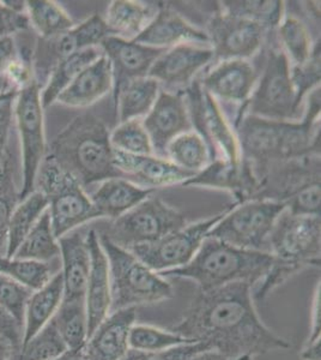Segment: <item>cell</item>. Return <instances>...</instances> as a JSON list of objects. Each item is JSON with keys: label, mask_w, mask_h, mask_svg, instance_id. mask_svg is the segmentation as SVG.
<instances>
[{"label": "cell", "mask_w": 321, "mask_h": 360, "mask_svg": "<svg viewBox=\"0 0 321 360\" xmlns=\"http://www.w3.org/2000/svg\"><path fill=\"white\" fill-rule=\"evenodd\" d=\"M171 330L203 344L228 360L263 356L291 348L288 340L265 326L254 307L252 286L234 283L200 292Z\"/></svg>", "instance_id": "cell-1"}, {"label": "cell", "mask_w": 321, "mask_h": 360, "mask_svg": "<svg viewBox=\"0 0 321 360\" xmlns=\"http://www.w3.org/2000/svg\"><path fill=\"white\" fill-rule=\"evenodd\" d=\"M320 86L307 94L301 122L244 115L236 122L241 159L254 168L259 181L271 165L320 153Z\"/></svg>", "instance_id": "cell-2"}, {"label": "cell", "mask_w": 321, "mask_h": 360, "mask_svg": "<svg viewBox=\"0 0 321 360\" xmlns=\"http://www.w3.org/2000/svg\"><path fill=\"white\" fill-rule=\"evenodd\" d=\"M48 155L83 188L110 178H124L114 164L110 130L93 113L76 117L54 139Z\"/></svg>", "instance_id": "cell-3"}, {"label": "cell", "mask_w": 321, "mask_h": 360, "mask_svg": "<svg viewBox=\"0 0 321 360\" xmlns=\"http://www.w3.org/2000/svg\"><path fill=\"white\" fill-rule=\"evenodd\" d=\"M273 262L275 257L270 252L240 249L208 237L188 266L159 275L192 280L200 292L234 283H248L253 287L264 278Z\"/></svg>", "instance_id": "cell-4"}, {"label": "cell", "mask_w": 321, "mask_h": 360, "mask_svg": "<svg viewBox=\"0 0 321 360\" xmlns=\"http://www.w3.org/2000/svg\"><path fill=\"white\" fill-rule=\"evenodd\" d=\"M98 239L110 266V312L161 303L174 297L167 278L145 266L130 250L110 242L103 233L98 234Z\"/></svg>", "instance_id": "cell-5"}, {"label": "cell", "mask_w": 321, "mask_h": 360, "mask_svg": "<svg viewBox=\"0 0 321 360\" xmlns=\"http://www.w3.org/2000/svg\"><path fill=\"white\" fill-rule=\"evenodd\" d=\"M37 181L39 191L48 200L49 217L58 240L79 226L101 217L84 188L51 156L46 155L42 161Z\"/></svg>", "instance_id": "cell-6"}, {"label": "cell", "mask_w": 321, "mask_h": 360, "mask_svg": "<svg viewBox=\"0 0 321 360\" xmlns=\"http://www.w3.org/2000/svg\"><path fill=\"white\" fill-rule=\"evenodd\" d=\"M256 115L271 120L294 122L300 119L302 107L290 77V63L284 51L271 49L261 81L256 84L251 98L241 108L236 122L244 115Z\"/></svg>", "instance_id": "cell-7"}, {"label": "cell", "mask_w": 321, "mask_h": 360, "mask_svg": "<svg viewBox=\"0 0 321 360\" xmlns=\"http://www.w3.org/2000/svg\"><path fill=\"white\" fill-rule=\"evenodd\" d=\"M186 225L185 214L159 197L150 196L115 219L103 234L114 244L130 250L134 246L157 242Z\"/></svg>", "instance_id": "cell-8"}, {"label": "cell", "mask_w": 321, "mask_h": 360, "mask_svg": "<svg viewBox=\"0 0 321 360\" xmlns=\"http://www.w3.org/2000/svg\"><path fill=\"white\" fill-rule=\"evenodd\" d=\"M283 202L252 198L232 207L210 231L215 238L240 249L268 252V238L278 217L284 212Z\"/></svg>", "instance_id": "cell-9"}, {"label": "cell", "mask_w": 321, "mask_h": 360, "mask_svg": "<svg viewBox=\"0 0 321 360\" xmlns=\"http://www.w3.org/2000/svg\"><path fill=\"white\" fill-rule=\"evenodd\" d=\"M20 132L22 160H23V186L18 200L35 191L37 173L46 156L45 119L41 103V86L35 81L18 90L13 105Z\"/></svg>", "instance_id": "cell-10"}, {"label": "cell", "mask_w": 321, "mask_h": 360, "mask_svg": "<svg viewBox=\"0 0 321 360\" xmlns=\"http://www.w3.org/2000/svg\"><path fill=\"white\" fill-rule=\"evenodd\" d=\"M268 252L277 261L301 270L320 266V217L295 215L285 209L268 238Z\"/></svg>", "instance_id": "cell-11"}, {"label": "cell", "mask_w": 321, "mask_h": 360, "mask_svg": "<svg viewBox=\"0 0 321 360\" xmlns=\"http://www.w3.org/2000/svg\"><path fill=\"white\" fill-rule=\"evenodd\" d=\"M232 208L229 207L222 213L203 221L186 225L161 238L157 242L134 246L130 251L145 266L159 274L183 268L191 262L204 240L208 238L210 231Z\"/></svg>", "instance_id": "cell-12"}, {"label": "cell", "mask_w": 321, "mask_h": 360, "mask_svg": "<svg viewBox=\"0 0 321 360\" xmlns=\"http://www.w3.org/2000/svg\"><path fill=\"white\" fill-rule=\"evenodd\" d=\"M188 112L192 127L198 130L207 143L210 159H224L232 164L241 161L240 146L235 134L229 127L216 98L195 81L188 90Z\"/></svg>", "instance_id": "cell-13"}, {"label": "cell", "mask_w": 321, "mask_h": 360, "mask_svg": "<svg viewBox=\"0 0 321 360\" xmlns=\"http://www.w3.org/2000/svg\"><path fill=\"white\" fill-rule=\"evenodd\" d=\"M113 35L98 13L86 18L81 25H74L66 33L51 39H39L33 53L34 81L42 86L58 63L81 49L98 47L107 37Z\"/></svg>", "instance_id": "cell-14"}, {"label": "cell", "mask_w": 321, "mask_h": 360, "mask_svg": "<svg viewBox=\"0 0 321 360\" xmlns=\"http://www.w3.org/2000/svg\"><path fill=\"white\" fill-rule=\"evenodd\" d=\"M265 32L266 28L259 23L218 11L209 22L207 34L214 58L246 60L261 49Z\"/></svg>", "instance_id": "cell-15"}, {"label": "cell", "mask_w": 321, "mask_h": 360, "mask_svg": "<svg viewBox=\"0 0 321 360\" xmlns=\"http://www.w3.org/2000/svg\"><path fill=\"white\" fill-rule=\"evenodd\" d=\"M142 123L150 139L154 155L167 159L168 144L193 129L186 96L180 93L159 91L154 107Z\"/></svg>", "instance_id": "cell-16"}, {"label": "cell", "mask_w": 321, "mask_h": 360, "mask_svg": "<svg viewBox=\"0 0 321 360\" xmlns=\"http://www.w3.org/2000/svg\"><path fill=\"white\" fill-rule=\"evenodd\" d=\"M100 49L112 69L114 101L126 84L137 78L147 77L152 64L166 51L115 35L107 37L100 44Z\"/></svg>", "instance_id": "cell-17"}, {"label": "cell", "mask_w": 321, "mask_h": 360, "mask_svg": "<svg viewBox=\"0 0 321 360\" xmlns=\"http://www.w3.org/2000/svg\"><path fill=\"white\" fill-rule=\"evenodd\" d=\"M136 319L137 307L110 312L88 336L81 360H122L130 349L129 336Z\"/></svg>", "instance_id": "cell-18"}, {"label": "cell", "mask_w": 321, "mask_h": 360, "mask_svg": "<svg viewBox=\"0 0 321 360\" xmlns=\"http://www.w3.org/2000/svg\"><path fill=\"white\" fill-rule=\"evenodd\" d=\"M214 59L209 46L180 44L159 56L149 70V77L168 86H188L200 70Z\"/></svg>", "instance_id": "cell-19"}, {"label": "cell", "mask_w": 321, "mask_h": 360, "mask_svg": "<svg viewBox=\"0 0 321 360\" xmlns=\"http://www.w3.org/2000/svg\"><path fill=\"white\" fill-rule=\"evenodd\" d=\"M181 185L227 190L241 203L248 201L249 197H256L261 188L252 165L242 159L239 164L224 159L212 160L207 167Z\"/></svg>", "instance_id": "cell-20"}, {"label": "cell", "mask_w": 321, "mask_h": 360, "mask_svg": "<svg viewBox=\"0 0 321 360\" xmlns=\"http://www.w3.org/2000/svg\"><path fill=\"white\" fill-rule=\"evenodd\" d=\"M114 164L125 179L151 190L183 184L195 176V173L183 171L166 158L156 155H132L114 150Z\"/></svg>", "instance_id": "cell-21"}, {"label": "cell", "mask_w": 321, "mask_h": 360, "mask_svg": "<svg viewBox=\"0 0 321 360\" xmlns=\"http://www.w3.org/2000/svg\"><path fill=\"white\" fill-rule=\"evenodd\" d=\"M86 239L90 252V273L84 297L89 336L94 332L95 328L110 315L112 293L110 266L106 254L100 244L98 232L91 229L86 234Z\"/></svg>", "instance_id": "cell-22"}, {"label": "cell", "mask_w": 321, "mask_h": 360, "mask_svg": "<svg viewBox=\"0 0 321 360\" xmlns=\"http://www.w3.org/2000/svg\"><path fill=\"white\" fill-rule=\"evenodd\" d=\"M258 75L244 59L222 60L207 74L200 86L215 98L246 105L256 88ZM242 106V107H244Z\"/></svg>", "instance_id": "cell-23"}, {"label": "cell", "mask_w": 321, "mask_h": 360, "mask_svg": "<svg viewBox=\"0 0 321 360\" xmlns=\"http://www.w3.org/2000/svg\"><path fill=\"white\" fill-rule=\"evenodd\" d=\"M133 41L155 49H168L180 44L209 45V37L207 32L192 25L180 13L163 8L142 33L134 37Z\"/></svg>", "instance_id": "cell-24"}, {"label": "cell", "mask_w": 321, "mask_h": 360, "mask_svg": "<svg viewBox=\"0 0 321 360\" xmlns=\"http://www.w3.org/2000/svg\"><path fill=\"white\" fill-rule=\"evenodd\" d=\"M63 261L61 275L64 299L67 302L84 300L90 273V252L86 238L79 233L66 234L59 240Z\"/></svg>", "instance_id": "cell-25"}, {"label": "cell", "mask_w": 321, "mask_h": 360, "mask_svg": "<svg viewBox=\"0 0 321 360\" xmlns=\"http://www.w3.org/2000/svg\"><path fill=\"white\" fill-rule=\"evenodd\" d=\"M113 90L110 64L101 56L78 75L59 96L58 103L69 107H88Z\"/></svg>", "instance_id": "cell-26"}, {"label": "cell", "mask_w": 321, "mask_h": 360, "mask_svg": "<svg viewBox=\"0 0 321 360\" xmlns=\"http://www.w3.org/2000/svg\"><path fill=\"white\" fill-rule=\"evenodd\" d=\"M156 190L144 188L125 178L103 180L90 200L101 217L118 219L147 200Z\"/></svg>", "instance_id": "cell-27"}, {"label": "cell", "mask_w": 321, "mask_h": 360, "mask_svg": "<svg viewBox=\"0 0 321 360\" xmlns=\"http://www.w3.org/2000/svg\"><path fill=\"white\" fill-rule=\"evenodd\" d=\"M64 299V283L60 271L39 291L32 293L25 307L22 345L37 335L46 324L51 322Z\"/></svg>", "instance_id": "cell-28"}, {"label": "cell", "mask_w": 321, "mask_h": 360, "mask_svg": "<svg viewBox=\"0 0 321 360\" xmlns=\"http://www.w3.org/2000/svg\"><path fill=\"white\" fill-rule=\"evenodd\" d=\"M101 56L103 53L100 47H90L78 51L58 63L49 75L45 88L41 90V103L44 110L52 106L57 101L58 96L74 82L78 75Z\"/></svg>", "instance_id": "cell-29"}, {"label": "cell", "mask_w": 321, "mask_h": 360, "mask_svg": "<svg viewBox=\"0 0 321 360\" xmlns=\"http://www.w3.org/2000/svg\"><path fill=\"white\" fill-rule=\"evenodd\" d=\"M156 15L152 6L133 0H114L107 8L105 22L115 37L133 40Z\"/></svg>", "instance_id": "cell-30"}, {"label": "cell", "mask_w": 321, "mask_h": 360, "mask_svg": "<svg viewBox=\"0 0 321 360\" xmlns=\"http://www.w3.org/2000/svg\"><path fill=\"white\" fill-rule=\"evenodd\" d=\"M159 86L155 78L147 76L124 86L114 101L119 113V124L145 117L159 98Z\"/></svg>", "instance_id": "cell-31"}, {"label": "cell", "mask_w": 321, "mask_h": 360, "mask_svg": "<svg viewBox=\"0 0 321 360\" xmlns=\"http://www.w3.org/2000/svg\"><path fill=\"white\" fill-rule=\"evenodd\" d=\"M47 209L48 200L39 190H35L15 207L8 224L6 257L15 256L17 249Z\"/></svg>", "instance_id": "cell-32"}, {"label": "cell", "mask_w": 321, "mask_h": 360, "mask_svg": "<svg viewBox=\"0 0 321 360\" xmlns=\"http://www.w3.org/2000/svg\"><path fill=\"white\" fill-rule=\"evenodd\" d=\"M60 256V246L54 236L48 209L41 215L28 236L25 238L13 257L39 262H52Z\"/></svg>", "instance_id": "cell-33"}, {"label": "cell", "mask_w": 321, "mask_h": 360, "mask_svg": "<svg viewBox=\"0 0 321 360\" xmlns=\"http://www.w3.org/2000/svg\"><path fill=\"white\" fill-rule=\"evenodd\" d=\"M52 321L67 351L83 349L88 339V317L84 300H63Z\"/></svg>", "instance_id": "cell-34"}, {"label": "cell", "mask_w": 321, "mask_h": 360, "mask_svg": "<svg viewBox=\"0 0 321 360\" xmlns=\"http://www.w3.org/2000/svg\"><path fill=\"white\" fill-rule=\"evenodd\" d=\"M27 16L41 39L58 37L74 27L69 13L52 0H28Z\"/></svg>", "instance_id": "cell-35"}, {"label": "cell", "mask_w": 321, "mask_h": 360, "mask_svg": "<svg viewBox=\"0 0 321 360\" xmlns=\"http://www.w3.org/2000/svg\"><path fill=\"white\" fill-rule=\"evenodd\" d=\"M167 159L183 171L198 173L210 162V153L202 136L190 131L178 136L168 144Z\"/></svg>", "instance_id": "cell-36"}, {"label": "cell", "mask_w": 321, "mask_h": 360, "mask_svg": "<svg viewBox=\"0 0 321 360\" xmlns=\"http://www.w3.org/2000/svg\"><path fill=\"white\" fill-rule=\"evenodd\" d=\"M221 13L256 22L266 29L276 28L284 18V1H222Z\"/></svg>", "instance_id": "cell-37"}, {"label": "cell", "mask_w": 321, "mask_h": 360, "mask_svg": "<svg viewBox=\"0 0 321 360\" xmlns=\"http://www.w3.org/2000/svg\"><path fill=\"white\" fill-rule=\"evenodd\" d=\"M191 344L195 342L178 333L147 324L134 323L131 328L129 336L130 349L142 352H162L183 345Z\"/></svg>", "instance_id": "cell-38"}, {"label": "cell", "mask_w": 321, "mask_h": 360, "mask_svg": "<svg viewBox=\"0 0 321 360\" xmlns=\"http://www.w3.org/2000/svg\"><path fill=\"white\" fill-rule=\"evenodd\" d=\"M0 273L32 292L39 291L53 278L49 263L6 256H0Z\"/></svg>", "instance_id": "cell-39"}, {"label": "cell", "mask_w": 321, "mask_h": 360, "mask_svg": "<svg viewBox=\"0 0 321 360\" xmlns=\"http://www.w3.org/2000/svg\"><path fill=\"white\" fill-rule=\"evenodd\" d=\"M278 34L284 46V53L293 65H300L308 60L313 52L314 44L307 25L294 16H284L278 25Z\"/></svg>", "instance_id": "cell-40"}, {"label": "cell", "mask_w": 321, "mask_h": 360, "mask_svg": "<svg viewBox=\"0 0 321 360\" xmlns=\"http://www.w3.org/2000/svg\"><path fill=\"white\" fill-rule=\"evenodd\" d=\"M67 351L66 345L51 319L48 324L34 335L28 342L20 346L13 360H52Z\"/></svg>", "instance_id": "cell-41"}, {"label": "cell", "mask_w": 321, "mask_h": 360, "mask_svg": "<svg viewBox=\"0 0 321 360\" xmlns=\"http://www.w3.org/2000/svg\"><path fill=\"white\" fill-rule=\"evenodd\" d=\"M110 144L118 152L132 155H154L150 139L140 119H131L119 124L110 132Z\"/></svg>", "instance_id": "cell-42"}, {"label": "cell", "mask_w": 321, "mask_h": 360, "mask_svg": "<svg viewBox=\"0 0 321 360\" xmlns=\"http://www.w3.org/2000/svg\"><path fill=\"white\" fill-rule=\"evenodd\" d=\"M290 77L296 93L297 103L302 106L306 95L320 86L321 45L320 39L314 44L313 52L307 62L290 66Z\"/></svg>", "instance_id": "cell-43"}, {"label": "cell", "mask_w": 321, "mask_h": 360, "mask_svg": "<svg viewBox=\"0 0 321 360\" xmlns=\"http://www.w3.org/2000/svg\"><path fill=\"white\" fill-rule=\"evenodd\" d=\"M33 292L0 273V307L23 327L25 307Z\"/></svg>", "instance_id": "cell-44"}, {"label": "cell", "mask_w": 321, "mask_h": 360, "mask_svg": "<svg viewBox=\"0 0 321 360\" xmlns=\"http://www.w3.org/2000/svg\"><path fill=\"white\" fill-rule=\"evenodd\" d=\"M287 210L295 215L320 217V179H314L303 185L284 202Z\"/></svg>", "instance_id": "cell-45"}, {"label": "cell", "mask_w": 321, "mask_h": 360, "mask_svg": "<svg viewBox=\"0 0 321 360\" xmlns=\"http://www.w3.org/2000/svg\"><path fill=\"white\" fill-rule=\"evenodd\" d=\"M18 200V193H16L11 167L8 160L4 164V172L0 176V248L6 244L8 240V224L13 209L16 207Z\"/></svg>", "instance_id": "cell-46"}, {"label": "cell", "mask_w": 321, "mask_h": 360, "mask_svg": "<svg viewBox=\"0 0 321 360\" xmlns=\"http://www.w3.org/2000/svg\"><path fill=\"white\" fill-rule=\"evenodd\" d=\"M207 351L211 349L203 344L183 345L162 352H142L129 349L126 356L122 360H188Z\"/></svg>", "instance_id": "cell-47"}, {"label": "cell", "mask_w": 321, "mask_h": 360, "mask_svg": "<svg viewBox=\"0 0 321 360\" xmlns=\"http://www.w3.org/2000/svg\"><path fill=\"white\" fill-rule=\"evenodd\" d=\"M29 27L30 23L27 13H13L0 3V37L25 32Z\"/></svg>", "instance_id": "cell-48"}, {"label": "cell", "mask_w": 321, "mask_h": 360, "mask_svg": "<svg viewBox=\"0 0 321 360\" xmlns=\"http://www.w3.org/2000/svg\"><path fill=\"white\" fill-rule=\"evenodd\" d=\"M16 96L8 98L4 103H0V166H3L8 160L6 158V147L10 129L13 124V105Z\"/></svg>", "instance_id": "cell-49"}, {"label": "cell", "mask_w": 321, "mask_h": 360, "mask_svg": "<svg viewBox=\"0 0 321 360\" xmlns=\"http://www.w3.org/2000/svg\"><path fill=\"white\" fill-rule=\"evenodd\" d=\"M0 334L10 340V342L18 353L22 346V340H23V327L1 307H0Z\"/></svg>", "instance_id": "cell-50"}, {"label": "cell", "mask_w": 321, "mask_h": 360, "mask_svg": "<svg viewBox=\"0 0 321 360\" xmlns=\"http://www.w3.org/2000/svg\"><path fill=\"white\" fill-rule=\"evenodd\" d=\"M18 49L13 35L0 37V75H5L8 70L18 60Z\"/></svg>", "instance_id": "cell-51"}, {"label": "cell", "mask_w": 321, "mask_h": 360, "mask_svg": "<svg viewBox=\"0 0 321 360\" xmlns=\"http://www.w3.org/2000/svg\"><path fill=\"white\" fill-rule=\"evenodd\" d=\"M320 281L317 283V288L314 292L312 312H310V329H309L308 339L306 342H314L321 339V300H320Z\"/></svg>", "instance_id": "cell-52"}, {"label": "cell", "mask_w": 321, "mask_h": 360, "mask_svg": "<svg viewBox=\"0 0 321 360\" xmlns=\"http://www.w3.org/2000/svg\"><path fill=\"white\" fill-rule=\"evenodd\" d=\"M302 360H321V339L306 342L300 353Z\"/></svg>", "instance_id": "cell-53"}, {"label": "cell", "mask_w": 321, "mask_h": 360, "mask_svg": "<svg viewBox=\"0 0 321 360\" xmlns=\"http://www.w3.org/2000/svg\"><path fill=\"white\" fill-rule=\"evenodd\" d=\"M16 353V349L10 342V340L0 334V360H13Z\"/></svg>", "instance_id": "cell-54"}, {"label": "cell", "mask_w": 321, "mask_h": 360, "mask_svg": "<svg viewBox=\"0 0 321 360\" xmlns=\"http://www.w3.org/2000/svg\"><path fill=\"white\" fill-rule=\"evenodd\" d=\"M188 360H228L227 358H224L220 353L215 352V351H207V352L200 353L197 356H193L191 359ZM235 360H253L251 356H241Z\"/></svg>", "instance_id": "cell-55"}, {"label": "cell", "mask_w": 321, "mask_h": 360, "mask_svg": "<svg viewBox=\"0 0 321 360\" xmlns=\"http://www.w3.org/2000/svg\"><path fill=\"white\" fill-rule=\"evenodd\" d=\"M0 3L13 13H27V1L23 0H3Z\"/></svg>", "instance_id": "cell-56"}, {"label": "cell", "mask_w": 321, "mask_h": 360, "mask_svg": "<svg viewBox=\"0 0 321 360\" xmlns=\"http://www.w3.org/2000/svg\"><path fill=\"white\" fill-rule=\"evenodd\" d=\"M10 91H18V90L13 88V84L5 75H0V94L10 93Z\"/></svg>", "instance_id": "cell-57"}, {"label": "cell", "mask_w": 321, "mask_h": 360, "mask_svg": "<svg viewBox=\"0 0 321 360\" xmlns=\"http://www.w3.org/2000/svg\"><path fill=\"white\" fill-rule=\"evenodd\" d=\"M52 360H81V349L79 351H66L64 354Z\"/></svg>", "instance_id": "cell-58"}, {"label": "cell", "mask_w": 321, "mask_h": 360, "mask_svg": "<svg viewBox=\"0 0 321 360\" xmlns=\"http://www.w3.org/2000/svg\"><path fill=\"white\" fill-rule=\"evenodd\" d=\"M17 91H10V93H4V94H0V103H4L8 98H13L16 96Z\"/></svg>", "instance_id": "cell-59"}, {"label": "cell", "mask_w": 321, "mask_h": 360, "mask_svg": "<svg viewBox=\"0 0 321 360\" xmlns=\"http://www.w3.org/2000/svg\"><path fill=\"white\" fill-rule=\"evenodd\" d=\"M3 172H4V165H3V166H0V176H1Z\"/></svg>", "instance_id": "cell-60"}]
</instances>
